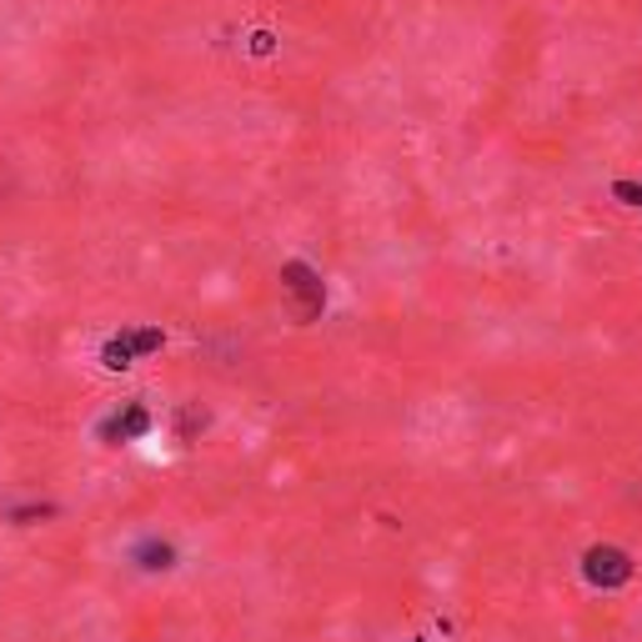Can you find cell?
Here are the masks:
<instances>
[{
	"label": "cell",
	"instance_id": "6",
	"mask_svg": "<svg viewBox=\"0 0 642 642\" xmlns=\"http://www.w3.org/2000/svg\"><path fill=\"white\" fill-rule=\"evenodd\" d=\"M51 502H30V507H15L11 512V517H15V523H21V527H30V523H40V517H51Z\"/></svg>",
	"mask_w": 642,
	"mask_h": 642
},
{
	"label": "cell",
	"instance_id": "4",
	"mask_svg": "<svg viewBox=\"0 0 642 642\" xmlns=\"http://www.w3.org/2000/svg\"><path fill=\"white\" fill-rule=\"evenodd\" d=\"M146 427H151V417H146L141 406H126V412L101 421V437L105 442H131V437H146Z\"/></svg>",
	"mask_w": 642,
	"mask_h": 642
},
{
	"label": "cell",
	"instance_id": "3",
	"mask_svg": "<svg viewBox=\"0 0 642 642\" xmlns=\"http://www.w3.org/2000/svg\"><path fill=\"white\" fill-rule=\"evenodd\" d=\"M588 577L597 582V588H622V582L632 577L628 552H617V547H592V552H588Z\"/></svg>",
	"mask_w": 642,
	"mask_h": 642
},
{
	"label": "cell",
	"instance_id": "5",
	"mask_svg": "<svg viewBox=\"0 0 642 642\" xmlns=\"http://www.w3.org/2000/svg\"><path fill=\"white\" fill-rule=\"evenodd\" d=\"M136 557H141V567H151V572H166V567L176 563V552H171L166 542H141V547H136Z\"/></svg>",
	"mask_w": 642,
	"mask_h": 642
},
{
	"label": "cell",
	"instance_id": "1",
	"mask_svg": "<svg viewBox=\"0 0 642 642\" xmlns=\"http://www.w3.org/2000/svg\"><path fill=\"white\" fill-rule=\"evenodd\" d=\"M281 281H287V291L297 297V316H302V322H316V316H322V302H327V297H322V276L306 262H287L281 266Z\"/></svg>",
	"mask_w": 642,
	"mask_h": 642
},
{
	"label": "cell",
	"instance_id": "2",
	"mask_svg": "<svg viewBox=\"0 0 642 642\" xmlns=\"http://www.w3.org/2000/svg\"><path fill=\"white\" fill-rule=\"evenodd\" d=\"M161 347V331H121V337H111L105 341V352H101V362L105 367H131L136 356H146V352H156Z\"/></svg>",
	"mask_w": 642,
	"mask_h": 642
}]
</instances>
